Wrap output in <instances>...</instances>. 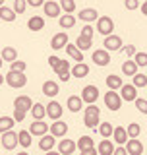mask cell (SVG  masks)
Returning <instances> with one entry per match:
<instances>
[{
    "label": "cell",
    "instance_id": "1",
    "mask_svg": "<svg viewBox=\"0 0 147 155\" xmlns=\"http://www.w3.org/2000/svg\"><path fill=\"white\" fill-rule=\"evenodd\" d=\"M83 122H85L87 128H97V126H99V122H101V109L95 103L87 105L85 114H83Z\"/></svg>",
    "mask_w": 147,
    "mask_h": 155
},
{
    "label": "cell",
    "instance_id": "2",
    "mask_svg": "<svg viewBox=\"0 0 147 155\" xmlns=\"http://www.w3.org/2000/svg\"><path fill=\"white\" fill-rule=\"evenodd\" d=\"M4 81L14 87V89H21L23 85L27 84V78H25V72H16V70H10L6 76H4Z\"/></svg>",
    "mask_w": 147,
    "mask_h": 155
},
{
    "label": "cell",
    "instance_id": "3",
    "mask_svg": "<svg viewBox=\"0 0 147 155\" xmlns=\"http://www.w3.org/2000/svg\"><path fill=\"white\" fill-rule=\"evenodd\" d=\"M103 101H105V105H106V109L109 110H120L122 109V97L120 93H116L114 89H109L105 95H103Z\"/></svg>",
    "mask_w": 147,
    "mask_h": 155
},
{
    "label": "cell",
    "instance_id": "4",
    "mask_svg": "<svg viewBox=\"0 0 147 155\" xmlns=\"http://www.w3.org/2000/svg\"><path fill=\"white\" fill-rule=\"evenodd\" d=\"M97 31L101 33V35H110L112 31H114V21H112L110 16H99L97 18Z\"/></svg>",
    "mask_w": 147,
    "mask_h": 155
},
{
    "label": "cell",
    "instance_id": "5",
    "mask_svg": "<svg viewBox=\"0 0 147 155\" xmlns=\"http://www.w3.org/2000/svg\"><path fill=\"white\" fill-rule=\"evenodd\" d=\"M0 143H2L4 149H8V151H12V149L18 147V132H14V130H6V132H2V138H0Z\"/></svg>",
    "mask_w": 147,
    "mask_h": 155
},
{
    "label": "cell",
    "instance_id": "6",
    "mask_svg": "<svg viewBox=\"0 0 147 155\" xmlns=\"http://www.w3.org/2000/svg\"><path fill=\"white\" fill-rule=\"evenodd\" d=\"M122 47H124V43H122V37L114 35V33H110V35H106V37H105V41H103V48H106L109 52L120 51Z\"/></svg>",
    "mask_w": 147,
    "mask_h": 155
},
{
    "label": "cell",
    "instance_id": "7",
    "mask_svg": "<svg viewBox=\"0 0 147 155\" xmlns=\"http://www.w3.org/2000/svg\"><path fill=\"white\" fill-rule=\"evenodd\" d=\"M81 101L83 103H87V105H93L97 99H99V87L97 85H85L81 89Z\"/></svg>",
    "mask_w": 147,
    "mask_h": 155
},
{
    "label": "cell",
    "instance_id": "8",
    "mask_svg": "<svg viewBox=\"0 0 147 155\" xmlns=\"http://www.w3.org/2000/svg\"><path fill=\"white\" fill-rule=\"evenodd\" d=\"M120 97H122V101L134 103L136 97H138V87H136L134 84H122V87H120Z\"/></svg>",
    "mask_w": 147,
    "mask_h": 155
},
{
    "label": "cell",
    "instance_id": "9",
    "mask_svg": "<svg viewBox=\"0 0 147 155\" xmlns=\"http://www.w3.org/2000/svg\"><path fill=\"white\" fill-rule=\"evenodd\" d=\"M43 12H45V16H48V18H60L62 16V8L56 0H47V2L43 4Z\"/></svg>",
    "mask_w": 147,
    "mask_h": 155
},
{
    "label": "cell",
    "instance_id": "10",
    "mask_svg": "<svg viewBox=\"0 0 147 155\" xmlns=\"http://www.w3.org/2000/svg\"><path fill=\"white\" fill-rule=\"evenodd\" d=\"M48 64H51V68L56 72V76L58 74H62V72H70V62H66V60H62V58H58V56H48Z\"/></svg>",
    "mask_w": 147,
    "mask_h": 155
},
{
    "label": "cell",
    "instance_id": "11",
    "mask_svg": "<svg viewBox=\"0 0 147 155\" xmlns=\"http://www.w3.org/2000/svg\"><path fill=\"white\" fill-rule=\"evenodd\" d=\"M48 134H52L54 138H64V136L68 134V124L64 122V120H54L51 126H48Z\"/></svg>",
    "mask_w": 147,
    "mask_h": 155
},
{
    "label": "cell",
    "instance_id": "12",
    "mask_svg": "<svg viewBox=\"0 0 147 155\" xmlns=\"http://www.w3.org/2000/svg\"><path fill=\"white\" fill-rule=\"evenodd\" d=\"M91 60L95 62L97 66H109L110 64V52L106 48H99V51H93Z\"/></svg>",
    "mask_w": 147,
    "mask_h": 155
},
{
    "label": "cell",
    "instance_id": "13",
    "mask_svg": "<svg viewBox=\"0 0 147 155\" xmlns=\"http://www.w3.org/2000/svg\"><path fill=\"white\" fill-rule=\"evenodd\" d=\"M126 151H128V155H141L143 153V143L139 142L138 138H128V142L124 143Z\"/></svg>",
    "mask_w": 147,
    "mask_h": 155
},
{
    "label": "cell",
    "instance_id": "14",
    "mask_svg": "<svg viewBox=\"0 0 147 155\" xmlns=\"http://www.w3.org/2000/svg\"><path fill=\"white\" fill-rule=\"evenodd\" d=\"M66 45H68V33H64V31L56 33V35L51 39V48H54V51H60V48H64Z\"/></svg>",
    "mask_w": 147,
    "mask_h": 155
},
{
    "label": "cell",
    "instance_id": "15",
    "mask_svg": "<svg viewBox=\"0 0 147 155\" xmlns=\"http://www.w3.org/2000/svg\"><path fill=\"white\" fill-rule=\"evenodd\" d=\"M31 107H33V101H31V97H27V95H18L16 99H14V109H21V110H31Z\"/></svg>",
    "mask_w": 147,
    "mask_h": 155
},
{
    "label": "cell",
    "instance_id": "16",
    "mask_svg": "<svg viewBox=\"0 0 147 155\" xmlns=\"http://www.w3.org/2000/svg\"><path fill=\"white\" fill-rule=\"evenodd\" d=\"M70 74L74 78H87L89 76V66L85 62H76L72 68H70Z\"/></svg>",
    "mask_w": 147,
    "mask_h": 155
},
{
    "label": "cell",
    "instance_id": "17",
    "mask_svg": "<svg viewBox=\"0 0 147 155\" xmlns=\"http://www.w3.org/2000/svg\"><path fill=\"white\" fill-rule=\"evenodd\" d=\"M47 116H51L52 120H58V118H62V113H64V110H62V107H60V103H56V101H51V103H48L47 107Z\"/></svg>",
    "mask_w": 147,
    "mask_h": 155
},
{
    "label": "cell",
    "instance_id": "18",
    "mask_svg": "<svg viewBox=\"0 0 147 155\" xmlns=\"http://www.w3.org/2000/svg\"><path fill=\"white\" fill-rule=\"evenodd\" d=\"M54 143H56V138L47 132L45 136H41V140H39V149H41V151H51V149L54 147Z\"/></svg>",
    "mask_w": 147,
    "mask_h": 155
},
{
    "label": "cell",
    "instance_id": "19",
    "mask_svg": "<svg viewBox=\"0 0 147 155\" xmlns=\"http://www.w3.org/2000/svg\"><path fill=\"white\" fill-rule=\"evenodd\" d=\"M29 132H31V136H45L48 132V124H45L43 120H33V124L29 126Z\"/></svg>",
    "mask_w": 147,
    "mask_h": 155
},
{
    "label": "cell",
    "instance_id": "20",
    "mask_svg": "<svg viewBox=\"0 0 147 155\" xmlns=\"http://www.w3.org/2000/svg\"><path fill=\"white\" fill-rule=\"evenodd\" d=\"M112 151H114V143H112L110 138H103L101 143L97 145V153L99 155H112Z\"/></svg>",
    "mask_w": 147,
    "mask_h": 155
},
{
    "label": "cell",
    "instance_id": "21",
    "mask_svg": "<svg viewBox=\"0 0 147 155\" xmlns=\"http://www.w3.org/2000/svg\"><path fill=\"white\" fill-rule=\"evenodd\" d=\"M76 142H72V140H60L58 142V151H60L62 155H74V151H76Z\"/></svg>",
    "mask_w": 147,
    "mask_h": 155
},
{
    "label": "cell",
    "instance_id": "22",
    "mask_svg": "<svg viewBox=\"0 0 147 155\" xmlns=\"http://www.w3.org/2000/svg\"><path fill=\"white\" fill-rule=\"evenodd\" d=\"M43 93H45L47 97H56L58 93H60V87H58L56 81H52V80H47L45 84H43Z\"/></svg>",
    "mask_w": 147,
    "mask_h": 155
},
{
    "label": "cell",
    "instance_id": "23",
    "mask_svg": "<svg viewBox=\"0 0 147 155\" xmlns=\"http://www.w3.org/2000/svg\"><path fill=\"white\" fill-rule=\"evenodd\" d=\"M77 18H80L81 21H85V23H89V21H97V18H99V12H97L95 8H83Z\"/></svg>",
    "mask_w": 147,
    "mask_h": 155
},
{
    "label": "cell",
    "instance_id": "24",
    "mask_svg": "<svg viewBox=\"0 0 147 155\" xmlns=\"http://www.w3.org/2000/svg\"><path fill=\"white\" fill-rule=\"evenodd\" d=\"M112 140H114L118 145H124L126 142H128V134H126V128H122V126H116L114 130H112Z\"/></svg>",
    "mask_w": 147,
    "mask_h": 155
},
{
    "label": "cell",
    "instance_id": "25",
    "mask_svg": "<svg viewBox=\"0 0 147 155\" xmlns=\"http://www.w3.org/2000/svg\"><path fill=\"white\" fill-rule=\"evenodd\" d=\"M68 109H70V113H80L83 109V101L80 95H70L68 97Z\"/></svg>",
    "mask_w": 147,
    "mask_h": 155
},
{
    "label": "cell",
    "instance_id": "26",
    "mask_svg": "<svg viewBox=\"0 0 147 155\" xmlns=\"http://www.w3.org/2000/svg\"><path fill=\"white\" fill-rule=\"evenodd\" d=\"M138 68H139V66L134 62V58H128V60L122 64V74L128 76V78H132L134 74H138Z\"/></svg>",
    "mask_w": 147,
    "mask_h": 155
},
{
    "label": "cell",
    "instance_id": "27",
    "mask_svg": "<svg viewBox=\"0 0 147 155\" xmlns=\"http://www.w3.org/2000/svg\"><path fill=\"white\" fill-rule=\"evenodd\" d=\"M27 27L29 31H41V29H45V19L41 16H31L27 21Z\"/></svg>",
    "mask_w": 147,
    "mask_h": 155
},
{
    "label": "cell",
    "instance_id": "28",
    "mask_svg": "<svg viewBox=\"0 0 147 155\" xmlns=\"http://www.w3.org/2000/svg\"><path fill=\"white\" fill-rule=\"evenodd\" d=\"M33 136H31V132H29V130H21V132H18V143L21 145L23 149H27L29 145L33 143Z\"/></svg>",
    "mask_w": 147,
    "mask_h": 155
},
{
    "label": "cell",
    "instance_id": "29",
    "mask_svg": "<svg viewBox=\"0 0 147 155\" xmlns=\"http://www.w3.org/2000/svg\"><path fill=\"white\" fill-rule=\"evenodd\" d=\"M64 48H66V52H68L70 58H74L76 62H83V51H80L76 45H70V43H68Z\"/></svg>",
    "mask_w": 147,
    "mask_h": 155
},
{
    "label": "cell",
    "instance_id": "30",
    "mask_svg": "<svg viewBox=\"0 0 147 155\" xmlns=\"http://www.w3.org/2000/svg\"><path fill=\"white\" fill-rule=\"evenodd\" d=\"M58 23H60L62 29H72L76 25V16H74V14H64V16L58 18Z\"/></svg>",
    "mask_w": 147,
    "mask_h": 155
},
{
    "label": "cell",
    "instance_id": "31",
    "mask_svg": "<svg viewBox=\"0 0 147 155\" xmlns=\"http://www.w3.org/2000/svg\"><path fill=\"white\" fill-rule=\"evenodd\" d=\"M106 87H109V89H114V91H118L120 87H122V84H124V81H122V78H118L116 74H110V76H106Z\"/></svg>",
    "mask_w": 147,
    "mask_h": 155
},
{
    "label": "cell",
    "instance_id": "32",
    "mask_svg": "<svg viewBox=\"0 0 147 155\" xmlns=\"http://www.w3.org/2000/svg\"><path fill=\"white\" fill-rule=\"evenodd\" d=\"M0 56H2L4 62H14V60L18 58V51H16L14 47H4L2 52H0Z\"/></svg>",
    "mask_w": 147,
    "mask_h": 155
},
{
    "label": "cell",
    "instance_id": "33",
    "mask_svg": "<svg viewBox=\"0 0 147 155\" xmlns=\"http://www.w3.org/2000/svg\"><path fill=\"white\" fill-rule=\"evenodd\" d=\"M31 114H33V118L35 120H43L47 116V109H45V105H41V103H33L31 107Z\"/></svg>",
    "mask_w": 147,
    "mask_h": 155
},
{
    "label": "cell",
    "instance_id": "34",
    "mask_svg": "<svg viewBox=\"0 0 147 155\" xmlns=\"http://www.w3.org/2000/svg\"><path fill=\"white\" fill-rule=\"evenodd\" d=\"M80 51H89V48L93 47V39H89V37H83V35H80L76 39V43H74Z\"/></svg>",
    "mask_w": 147,
    "mask_h": 155
},
{
    "label": "cell",
    "instance_id": "35",
    "mask_svg": "<svg viewBox=\"0 0 147 155\" xmlns=\"http://www.w3.org/2000/svg\"><path fill=\"white\" fill-rule=\"evenodd\" d=\"M0 19H2V21H14V19H16V12H14V8L0 6Z\"/></svg>",
    "mask_w": 147,
    "mask_h": 155
},
{
    "label": "cell",
    "instance_id": "36",
    "mask_svg": "<svg viewBox=\"0 0 147 155\" xmlns=\"http://www.w3.org/2000/svg\"><path fill=\"white\" fill-rule=\"evenodd\" d=\"M97 130H99V134L103 136V138H110L112 136V130H114V126H112L110 122H99V126H97Z\"/></svg>",
    "mask_w": 147,
    "mask_h": 155
},
{
    "label": "cell",
    "instance_id": "37",
    "mask_svg": "<svg viewBox=\"0 0 147 155\" xmlns=\"http://www.w3.org/2000/svg\"><path fill=\"white\" fill-rule=\"evenodd\" d=\"M14 124H16V120L12 116H0V134L6 132V130H12Z\"/></svg>",
    "mask_w": 147,
    "mask_h": 155
},
{
    "label": "cell",
    "instance_id": "38",
    "mask_svg": "<svg viewBox=\"0 0 147 155\" xmlns=\"http://www.w3.org/2000/svg\"><path fill=\"white\" fill-rule=\"evenodd\" d=\"M76 145H77L80 149H87V147H95V142H93L91 136H81V138L77 140Z\"/></svg>",
    "mask_w": 147,
    "mask_h": 155
},
{
    "label": "cell",
    "instance_id": "39",
    "mask_svg": "<svg viewBox=\"0 0 147 155\" xmlns=\"http://www.w3.org/2000/svg\"><path fill=\"white\" fill-rule=\"evenodd\" d=\"M126 134H128V138H138L141 134V126L138 122H130L128 128H126Z\"/></svg>",
    "mask_w": 147,
    "mask_h": 155
},
{
    "label": "cell",
    "instance_id": "40",
    "mask_svg": "<svg viewBox=\"0 0 147 155\" xmlns=\"http://www.w3.org/2000/svg\"><path fill=\"white\" fill-rule=\"evenodd\" d=\"M60 8H62V12H66V14H74L76 12V0H60Z\"/></svg>",
    "mask_w": 147,
    "mask_h": 155
},
{
    "label": "cell",
    "instance_id": "41",
    "mask_svg": "<svg viewBox=\"0 0 147 155\" xmlns=\"http://www.w3.org/2000/svg\"><path fill=\"white\" fill-rule=\"evenodd\" d=\"M132 80H134L132 84L138 87V89H141V87H145V85H147V76H145V74H139V72H138V74L132 76Z\"/></svg>",
    "mask_w": 147,
    "mask_h": 155
},
{
    "label": "cell",
    "instance_id": "42",
    "mask_svg": "<svg viewBox=\"0 0 147 155\" xmlns=\"http://www.w3.org/2000/svg\"><path fill=\"white\" fill-rule=\"evenodd\" d=\"M134 105H136V109H138L141 114H147V99H141V97H136Z\"/></svg>",
    "mask_w": 147,
    "mask_h": 155
},
{
    "label": "cell",
    "instance_id": "43",
    "mask_svg": "<svg viewBox=\"0 0 147 155\" xmlns=\"http://www.w3.org/2000/svg\"><path fill=\"white\" fill-rule=\"evenodd\" d=\"M134 62H136L139 68L147 66V52H136V54H134Z\"/></svg>",
    "mask_w": 147,
    "mask_h": 155
},
{
    "label": "cell",
    "instance_id": "44",
    "mask_svg": "<svg viewBox=\"0 0 147 155\" xmlns=\"http://www.w3.org/2000/svg\"><path fill=\"white\" fill-rule=\"evenodd\" d=\"M27 0H14V12L16 14H25Z\"/></svg>",
    "mask_w": 147,
    "mask_h": 155
},
{
    "label": "cell",
    "instance_id": "45",
    "mask_svg": "<svg viewBox=\"0 0 147 155\" xmlns=\"http://www.w3.org/2000/svg\"><path fill=\"white\" fill-rule=\"evenodd\" d=\"M25 68H27V64L23 60H14V62H10V70H16V72H25Z\"/></svg>",
    "mask_w": 147,
    "mask_h": 155
},
{
    "label": "cell",
    "instance_id": "46",
    "mask_svg": "<svg viewBox=\"0 0 147 155\" xmlns=\"http://www.w3.org/2000/svg\"><path fill=\"white\" fill-rule=\"evenodd\" d=\"M25 110H21V109H14V114H12V118L16 120V122H23L25 120Z\"/></svg>",
    "mask_w": 147,
    "mask_h": 155
},
{
    "label": "cell",
    "instance_id": "47",
    "mask_svg": "<svg viewBox=\"0 0 147 155\" xmlns=\"http://www.w3.org/2000/svg\"><path fill=\"white\" fill-rule=\"evenodd\" d=\"M120 51H124V54L128 56V58H134V54L138 52V51H136V47H134V45H124V47L120 48Z\"/></svg>",
    "mask_w": 147,
    "mask_h": 155
},
{
    "label": "cell",
    "instance_id": "48",
    "mask_svg": "<svg viewBox=\"0 0 147 155\" xmlns=\"http://www.w3.org/2000/svg\"><path fill=\"white\" fill-rule=\"evenodd\" d=\"M93 33H95V29H93L89 23H85L83 25V29H81V35L83 37H89V39H93Z\"/></svg>",
    "mask_w": 147,
    "mask_h": 155
},
{
    "label": "cell",
    "instance_id": "49",
    "mask_svg": "<svg viewBox=\"0 0 147 155\" xmlns=\"http://www.w3.org/2000/svg\"><path fill=\"white\" fill-rule=\"evenodd\" d=\"M124 4H126V8H128V10H138L139 8L138 0H124Z\"/></svg>",
    "mask_w": 147,
    "mask_h": 155
},
{
    "label": "cell",
    "instance_id": "50",
    "mask_svg": "<svg viewBox=\"0 0 147 155\" xmlns=\"http://www.w3.org/2000/svg\"><path fill=\"white\" fill-rule=\"evenodd\" d=\"M112 155H128V151H126V147H124V145H118V147H114Z\"/></svg>",
    "mask_w": 147,
    "mask_h": 155
},
{
    "label": "cell",
    "instance_id": "51",
    "mask_svg": "<svg viewBox=\"0 0 147 155\" xmlns=\"http://www.w3.org/2000/svg\"><path fill=\"white\" fill-rule=\"evenodd\" d=\"M45 4V0H27V6H33V8H39Z\"/></svg>",
    "mask_w": 147,
    "mask_h": 155
},
{
    "label": "cell",
    "instance_id": "52",
    "mask_svg": "<svg viewBox=\"0 0 147 155\" xmlns=\"http://www.w3.org/2000/svg\"><path fill=\"white\" fill-rule=\"evenodd\" d=\"M81 155H99V153H97V147H87L81 149Z\"/></svg>",
    "mask_w": 147,
    "mask_h": 155
},
{
    "label": "cell",
    "instance_id": "53",
    "mask_svg": "<svg viewBox=\"0 0 147 155\" xmlns=\"http://www.w3.org/2000/svg\"><path fill=\"white\" fill-rule=\"evenodd\" d=\"M70 78H72L70 72H62V74H58V80H60V81H68Z\"/></svg>",
    "mask_w": 147,
    "mask_h": 155
},
{
    "label": "cell",
    "instance_id": "54",
    "mask_svg": "<svg viewBox=\"0 0 147 155\" xmlns=\"http://www.w3.org/2000/svg\"><path fill=\"white\" fill-rule=\"evenodd\" d=\"M139 10H141V14H143V16H147V0L139 6Z\"/></svg>",
    "mask_w": 147,
    "mask_h": 155
},
{
    "label": "cell",
    "instance_id": "55",
    "mask_svg": "<svg viewBox=\"0 0 147 155\" xmlns=\"http://www.w3.org/2000/svg\"><path fill=\"white\" fill-rule=\"evenodd\" d=\"M45 155H62L60 151H52V149H51V151H45Z\"/></svg>",
    "mask_w": 147,
    "mask_h": 155
},
{
    "label": "cell",
    "instance_id": "56",
    "mask_svg": "<svg viewBox=\"0 0 147 155\" xmlns=\"http://www.w3.org/2000/svg\"><path fill=\"white\" fill-rule=\"evenodd\" d=\"M2 84H4V76L0 74V85H2Z\"/></svg>",
    "mask_w": 147,
    "mask_h": 155
},
{
    "label": "cell",
    "instance_id": "57",
    "mask_svg": "<svg viewBox=\"0 0 147 155\" xmlns=\"http://www.w3.org/2000/svg\"><path fill=\"white\" fill-rule=\"evenodd\" d=\"M2 64H4V60H2V56H0V68H2Z\"/></svg>",
    "mask_w": 147,
    "mask_h": 155
},
{
    "label": "cell",
    "instance_id": "58",
    "mask_svg": "<svg viewBox=\"0 0 147 155\" xmlns=\"http://www.w3.org/2000/svg\"><path fill=\"white\" fill-rule=\"evenodd\" d=\"M4 2H6V0H0V6H4Z\"/></svg>",
    "mask_w": 147,
    "mask_h": 155
},
{
    "label": "cell",
    "instance_id": "59",
    "mask_svg": "<svg viewBox=\"0 0 147 155\" xmlns=\"http://www.w3.org/2000/svg\"><path fill=\"white\" fill-rule=\"evenodd\" d=\"M18 155H29V153H25V151H21V153H18Z\"/></svg>",
    "mask_w": 147,
    "mask_h": 155
},
{
    "label": "cell",
    "instance_id": "60",
    "mask_svg": "<svg viewBox=\"0 0 147 155\" xmlns=\"http://www.w3.org/2000/svg\"><path fill=\"white\" fill-rule=\"evenodd\" d=\"M0 147H2V143H0Z\"/></svg>",
    "mask_w": 147,
    "mask_h": 155
},
{
    "label": "cell",
    "instance_id": "61",
    "mask_svg": "<svg viewBox=\"0 0 147 155\" xmlns=\"http://www.w3.org/2000/svg\"><path fill=\"white\" fill-rule=\"evenodd\" d=\"M141 155H143V153H141Z\"/></svg>",
    "mask_w": 147,
    "mask_h": 155
}]
</instances>
